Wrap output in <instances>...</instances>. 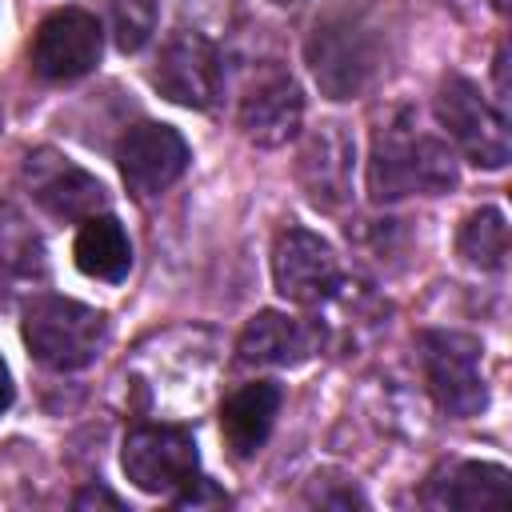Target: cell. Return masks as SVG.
I'll list each match as a JSON object with an SVG mask.
<instances>
[{
  "instance_id": "cell-1",
  "label": "cell",
  "mask_w": 512,
  "mask_h": 512,
  "mask_svg": "<svg viewBox=\"0 0 512 512\" xmlns=\"http://www.w3.org/2000/svg\"><path fill=\"white\" fill-rule=\"evenodd\" d=\"M456 188V156L452 148L432 136L420 132L412 112H396L372 140V156H368V192L376 204H392L404 200L412 192L436 196Z\"/></svg>"
},
{
  "instance_id": "cell-2",
  "label": "cell",
  "mask_w": 512,
  "mask_h": 512,
  "mask_svg": "<svg viewBox=\"0 0 512 512\" xmlns=\"http://www.w3.org/2000/svg\"><path fill=\"white\" fill-rule=\"evenodd\" d=\"M128 376L152 408L196 412L216 380V340L204 328H172L136 348Z\"/></svg>"
},
{
  "instance_id": "cell-3",
  "label": "cell",
  "mask_w": 512,
  "mask_h": 512,
  "mask_svg": "<svg viewBox=\"0 0 512 512\" xmlns=\"http://www.w3.org/2000/svg\"><path fill=\"white\" fill-rule=\"evenodd\" d=\"M24 344L36 364L52 372H76L88 368L108 348V316L68 300V296H32L24 304Z\"/></svg>"
},
{
  "instance_id": "cell-4",
  "label": "cell",
  "mask_w": 512,
  "mask_h": 512,
  "mask_svg": "<svg viewBox=\"0 0 512 512\" xmlns=\"http://www.w3.org/2000/svg\"><path fill=\"white\" fill-rule=\"evenodd\" d=\"M424 384L440 412L468 420L488 408V380H484V344L456 328H424L416 336Z\"/></svg>"
},
{
  "instance_id": "cell-5",
  "label": "cell",
  "mask_w": 512,
  "mask_h": 512,
  "mask_svg": "<svg viewBox=\"0 0 512 512\" xmlns=\"http://www.w3.org/2000/svg\"><path fill=\"white\" fill-rule=\"evenodd\" d=\"M436 120L448 140L472 160L476 168H504L508 164V116L492 108L480 88L464 76H444L436 88Z\"/></svg>"
},
{
  "instance_id": "cell-6",
  "label": "cell",
  "mask_w": 512,
  "mask_h": 512,
  "mask_svg": "<svg viewBox=\"0 0 512 512\" xmlns=\"http://www.w3.org/2000/svg\"><path fill=\"white\" fill-rule=\"evenodd\" d=\"M120 468L140 492L172 500L192 476H200V452L180 424H140L124 436Z\"/></svg>"
},
{
  "instance_id": "cell-7",
  "label": "cell",
  "mask_w": 512,
  "mask_h": 512,
  "mask_svg": "<svg viewBox=\"0 0 512 512\" xmlns=\"http://www.w3.org/2000/svg\"><path fill=\"white\" fill-rule=\"evenodd\" d=\"M152 84L180 108H212L224 88V64L216 44L196 28H176L156 56Z\"/></svg>"
},
{
  "instance_id": "cell-8",
  "label": "cell",
  "mask_w": 512,
  "mask_h": 512,
  "mask_svg": "<svg viewBox=\"0 0 512 512\" xmlns=\"http://www.w3.org/2000/svg\"><path fill=\"white\" fill-rule=\"evenodd\" d=\"M240 132L260 148H280L300 132L304 120V96L288 68L264 60L248 72L240 104H236Z\"/></svg>"
},
{
  "instance_id": "cell-9",
  "label": "cell",
  "mask_w": 512,
  "mask_h": 512,
  "mask_svg": "<svg viewBox=\"0 0 512 512\" xmlns=\"http://www.w3.org/2000/svg\"><path fill=\"white\" fill-rule=\"evenodd\" d=\"M272 284L288 304L320 308L340 288V260L324 236L308 228H284L272 244Z\"/></svg>"
},
{
  "instance_id": "cell-10",
  "label": "cell",
  "mask_w": 512,
  "mask_h": 512,
  "mask_svg": "<svg viewBox=\"0 0 512 512\" xmlns=\"http://www.w3.org/2000/svg\"><path fill=\"white\" fill-rule=\"evenodd\" d=\"M188 160H192L188 140L172 124H156V120L128 128L116 144L120 176L136 200H152V196L168 192L184 176Z\"/></svg>"
},
{
  "instance_id": "cell-11",
  "label": "cell",
  "mask_w": 512,
  "mask_h": 512,
  "mask_svg": "<svg viewBox=\"0 0 512 512\" xmlns=\"http://www.w3.org/2000/svg\"><path fill=\"white\" fill-rule=\"evenodd\" d=\"M104 28L84 8H56L32 36V68L44 80H80L100 64Z\"/></svg>"
},
{
  "instance_id": "cell-12",
  "label": "cell",
  "mask_w": 512,
  "mask_h": 512,
  "mask_svg": "<svg viewBox=\"0 0 512 512\" xmlns=\"http://www.w3.org/2000/svg\"><path fill=\"white\" fill-rule=\"evenodd\" d=\"M24 180L32 200L56 220H88V216H100L108 204L104 184L52 148H36L24 160Z\"/></svg>"
},
{
  "instance_id": "cell-13",
  "label": "cell",
  "mask_w": 512,
  "mask_h": 512,
  "mask_svg": "<svg viewBox=\"0 0 512 512\" xmlns=\"http://www.w3.org/2000/svg\"><path fill=\"white\" fill-rule=\"evenodd\" d=\"M512 496V476L492 460H444L420 488V504L436 512H480L504 508Z\"/></svg>"
},
{
  "instance_id": "cell-14",
  "label": "cell",
  "mask_w": 512,
  "mask_h": 512,
  "mask_svg": "<svg viewBox=\"0 0 512 512\" xmlns=\"http://www.w3.org/2000/svg\"><path fill=\"white\" fill-rule=\"evenodd\" d=\"M352 160H356V144L344 132V124L336 120L316 124L296 152V176L308 200L320 208H340L352 196Z\"/></svg>"
},
{
  "instance_id": "cell-15",
  "label": "cell",
  "mask_w": 512,
  "mask_h": 512,
  "mask_svg": "<svg viewBox=\"0 0 512 512\" xmlns=\"http://www.w3.org/2000/svg\"><path fill=\"white\" fill-rule=\"evenodd\" d=\"M308 64H312V76L324 88V96L352 100L368 84V76L376 68V56H372L368 36L340 20V24H324V28L312 32Z\"/></svg>"
},
{
  "instance_id": "cell-16",
  "label": "cell",
  "mask_w": 512,
  "mask_h": 512,
  "mask_svg": "<svg viewBox=\"0 0 512 512\" xmlns=\"http://www.w3.org/2000/svg\"><path fill=\"white\" fill-rule=\"evenodd\" d=\"M320 344V328L288 316V312H256L240 340H236V360L248 368H292L300 360H308Z\"/></svg>"
},
{
  "instance_id": "cell-17",
  "label": "cell",
  "mask_w": 512,
  "mask_h": 512,
  "mask_svg": "<svg viewBox=\"0 0 512 512\" xmlns=\"http://www.w3.org/2000/svg\"><path fill=\"white\" fill-rule=\"evenodd\" d=\"M280 400H284V392L272 380H252V384H240L236 392L224 396V404H220V436H224L232 456L248 460V456H256L264 448V440H268V432H272V424L280 416Z\"/></svg>"
},
{
  "instance_id": "cell-18",
  "label": "cell",
  "mask_w": 512,
  "mask_h": 512,
  "mask_svg": "<svg viewBox=\"0 0 512 512\" xmlns=\"http://www.w3.org/2000/svg\"><path fill=\"white\" fill-rule=\"evenodd\" d=\"M72 256H76V268L92 280H104V284H116L128 276L132 268V244H128V232L116 216H88L80 220V232H76V244H72Z\"/></svg>"
},
{
  "instance_id": "cell-19",
  "label": "cell",
  "mask_w": 512,
  "mask_h": 512,
  "mask_svg": "<svg viewBox=\"0 0 512 512\" xmlns=\"http://www.w3.org/2000/svg\"><path fill=\"white\" fill-rule=\"evenodd\" d=\"M456 248L460 256L480 268V272H500L508 264V220L500 208L484 204L476 208L464 224H460V236H456Z\"/></svg>"
},
{
  "instance_id": "cell-20",
  "label": "cell",
  "mask_w": 512,
  "mask_h": 512,
  "mask_svg": "<svg viewBox=\"0 0 512 512\" xmlns=\"http://www.w3.org/2000/svg\"><path fill=\"white\" fill-rule=\"evenodd\" d=\"M156 32V0H108V36L120 52H140Z\"/></svg>"
},
{
  "instance_id": "cell-21",
  "label": "cell",
  "mask_w": 512,
  "mask_h": 512,
  "mask_svg": "<svg viewBox=\"0 0 512 512\" xmlns=\"http://www.w3.org/2000/svg\"><path fill=\"white\" fill-rule=\"evenodd\" d=\"M308 500L312 504H328V508H364V496L352 488V484H344V488H320V484H312V492H308Z\"/></svg>"
},
{
  "instance_id": "cell-22",
  "label": "cell",
  "mask_w": 512,
  "mask_h": 512,
  "mask_svg": "<svg viewBox=\"0 0 512 512\" xmlns=\"http://www.w3.org/2000/svg\"><path fill=\"white\" fill-rule=\"evenodd\" d=\"M76 508H96V504H104V508H124L120 504V496H112L108 488H100V484H92V488H84V492H76V500H72Z\"/></svg>"
},
{
  "instance_id": "cell-23",
  "label": "cell",
  "mask_w": 512,
  "mask_h": 512,
  "mask_svg": "<svg viewBox=\"0 0 512 512\" xmlns=\"http://www.w3.org/2000/svg\"><path fill=\"white\" fill-rule=\"evenodd\" d=\"M496 108L508 112V44L496 48Z\"/></svg>"
},
{
  "instance_id": "cell-24",
  "label": "cell",
  "mask_w": 512,
  "mask_h": 512,
  "mask_svg": "<svg viewBox=\"0 0 512 512\" xmlns=\"http://www.w3.org/2000/svg\"><path fill=\"white\" fill-rule=\"evenodd\" d=\"M12 372H8V364L0 360V412H8V404H12Z\"/></svg>"
},
{
  "instance_id": "cell-25",
  "label": "cell",
  "mask_w": 512,
  "mask_h": 512,
  "mask_svg": "<svg viewBox=\"0 0 512 512\" xmlns=\"http://www.w3.org/2000/svg\"><path fill=\"white\" fill-rule=\"evenodd\" d=\"M496 4V12H508V0H492Z\"/></svg>"
},
{
  "instance_id": "cell-26",
  "label": "cell",
  "mask_w": 512,
  "mask_h": 512,
  "mask_svg": "<svg viewBox=\"0 0 512 512\" xmlns=\"http://www.w3.org/2000/svg\"><path fill=\"white\" fill-rule=\"evenodd\" d=\"M272 4H276V8H288V4H296V0H272Z\"/></svg>"
}]
</instances>
